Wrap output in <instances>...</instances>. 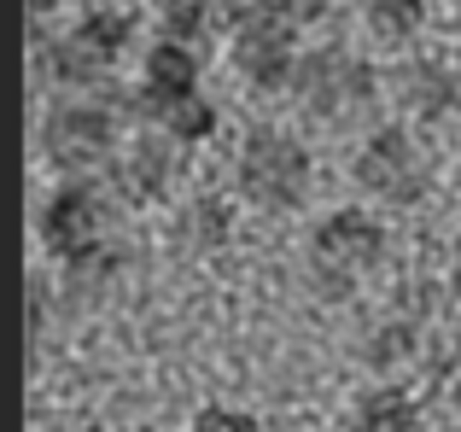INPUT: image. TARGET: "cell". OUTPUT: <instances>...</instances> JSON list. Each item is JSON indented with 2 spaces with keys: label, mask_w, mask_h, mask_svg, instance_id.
<instances>
[{
  "label": "cell",
  "mask_w": 461,
  "mask_h": 432,
  "mask_svg": "<svg viewBox=\"0 0 461 432\" xmlns=\"http://www.w3.org/2000/svg\"><path fill=\"white\" fill-rule=\"evenodd\" d=\"M59 6H65V0H30V12H35V18H53Z\"/></svg>",
  "instance_id": "d6986e66"
},
{
  "label": "cell",
  "mask_w": 461,
  "mask_h": 432,
  "mask_svg": "<svg viewBox=\"0 0 461 432\" xmlns=\"http://www.w3.org/2000/svg\"><path fill=\"white\" fill-rule=\"evenodd\" d=\"M420 345H427V333H420V310H392L385 321L368 328V339H362V363H368L374 374H392V368L415 363Z\"/></svg>",
  "instance_id": "9a60e30c"
},
{
  "label": "cell",
  "mask_w": 461,
  "mask_h": 432,
  "mask_svg": "<svg viewBox=\"0 0 461 432\" xmlns=\"http://www.w3.org/2000/svg\"><path fill=\"white\" fill-rule=\"evenodd\" d=\"M357 18H362V30H368L374 47H385V53H409V47L427 35L432 0H357Z\"/></svg>",
  "instance_id": "7c38bea8"
},
{
  "label": "cell",
  "mask_w": 461,
  "mask_h": 432,
  "mask_svg": "<svg viewBox=\"0 0 461 432\" xmlns=\"http://www.w3.org/2000/svg\"><path fill=\"white\" fill-rule=\"evenodd\" d=\"M176 239H181L187 251H216V246H228V239H234V205H228V199H216V194L193 199V205L176 216Z\"/></svg>",
  "instance_id": "2e32d148"
},
{
  "label": "cell",
  "mask_w": 461,
  "mask_h": 432,
  "mask_svg": "<svg viewBox=\"0 0 461 432\" xmlns=\"http://www.w3.org/2000/svg\"><path fill=\"white\" fill-rule=\"evenodd\" d=\"M251 0H164V35L187 47H211L216 35L228 41V30L240 23Z\"/></svg>",
  "instance_id": "4fadbf2b"
},
{
  "label": "cell",
  "mask_w": 461,
  "mask_h": 432,
  "mask_svg": "<svg viewBox=\"0 0 461 432\" xmlns=\"http://www.w3.org/2000/svg\"><path fill=\"white\" fill-rule=\"evenodd\" d=\"M181 140H169L164 129H140L135 140H123L112 164V194L123 205H164L181 182Z\"/></svg>",
  "instance_id": "30bf717a"
},
{
  "label": "cell",
  "mask_w": 461,
  "mask_h": 432,
  "mask_svg": "<svg viewBox=\"0 0 461 432\" xmlns=\"http://www.w3.org/2000/svg\"><path fill=\"white\" fill-rule=\"evenodd\" d=\"M392 100H397V117L415 129H432V123H450L461 112V76L450 58H432V53H403L392 70Z\"/></svg>",
  "instance_id": "8fae6325"
},
{
  "label": "cell",
  "mask_w": 461,
  "mask_h": 432,
  "mask_svg": "<svg viewBox=\"0 0 461 432\" xmlns=\"http://www.w3.org/2000/svg\"><path fill=\"white\" fill-rule=\"evenodd\" d=\"M140 35V12L129 0H88L70 23L35 35V76L59 94H94Z\"/></svg>",
  "instance_id": "7a4b0ae2"
},
{
  "label": "cell",
  "mask_w": 461,
  "mask_h": 432,
  "mask_svg": "<svg viewBox=\"0 0 461 432\" xmlns=\"http://www.w3.org/2000/svg\"><path fill=\"white\" fill-rule=\"evenodd\" d=\"M456 182H461V147H456Z\"/></svg>",
  "instance_id": "44dd1931"
},
{
  "label": "cell",
  "mask_w": 461,
  "mask_h": 432,
  "mask_svg": "<svg viewBox=\"0 0 461 432\" xmlns=\"http://www.w3.org/2000/svg\"><path fill=\"white\" fill-rule=\"evenodd\" d=\"M350 182L385 211H415V205L432 199V182H438V176H432V152H427V140H420V129L403 123V117H392V123H374L368 135L357 140V152H350Z\"/></svg>",
  "instance_id": "8992f818"
},
{
  "label": "cell",
  "mask_w": 461,
  "mask_h": 432,
  "mask_svg": "<svg viewBox=\"0 0 461 432\" xmlns=\"http://www.w3.org/2000/svg\"><path fill=\"white\" fill-rule=\"evenodd\" d=\"M123 152V112L94 94H59L41 117V158L59 176H94L112 170Z\"/></svg>",
  "instance_id": "52a82bcc"
},
{
  "label": "cell",
  "mask_w": 461,
  "mask_h": 432,
  "mask_svg": "<svg viewBox=\"0 0 461 432\" xmlns=\"http://www.w3.org/2000/svg\"><path fill=\"white\" fill-rule=\"evenodd\" d=\"M187 432H263V421L251 410H240V403H204Z\"/></svg>",
  "instance_id": "e0dca14e"
},
{
  "label": "cell",
  "mask_w": 461,
  "mask_h": 432,
  "mask_svg": "<svg viewBox=\"0 0 461 432\" xmlns=\"http://www.w3.org/2000/svg\"><path fill=\"white\" fill-rule=\"evenodd\" d=\"M228 65L251 94H286L304 65V23L286 18L275 0H251L228 30Z\"/></svg>",
  "instance_id": "ba28073f"
},
{
  "label": "cell",
  "mask_w": 461,
  "mask_h": 432,
  "mask_svg": "<svg viewBox=\"0 0 461 432\" xmlns=\"http://www.w3.org/2000/svg\"><path fill=\"white\" fill-rule=\"evenodd\" d=\"M345 432H420V403L397 380H380V386L357 392V403L345 415Z\"/></svg>",
  "instance_id": "5bb4252c"
},
{
  "label": "cell",
  "mask_w": 461,
  "mask_h": 432,
  "mask_svg": "<svg viewBox=\"0 0 461 432\" xmlns=\"http://www.w3.org/2000/svg\"><path fill=\"white\" fill-rule=\"evenodd\" d=\"M275 6H281L286 18H298L304 30H315V23H327L339 12V0H275Z\"/></svg>",
  "instance_id": "ac0fdd59"
},
{
  "label": "cell",
  "mask_w": 461,
  "mask_h": 432,
  "mask_svg": "<svg viewBox=\"0 0 461 432\" xmlns=\"http://www.w3.org/2000/svg\"><path fill=\"white\" fill-rule=\"evenodd\" d=\"M117 205L123 199L105 194L94 176H59L41 199V216H35V239L41 251L65 269L70 292H105V286L123 274L129 251L117 246Z\"/></svg>",
  "instance_id": "6da1fadb"
},
{
  "label": "cell",
  "mask_w": 461,
  "mask_h": 432,
  "mask_svg": "<svg viewBox=\"0 0 461 432\" xmlns=\"http://www.w3.org/2000/svg\"><path fill=\"white\" fill-rule=\"evenodd\" d=\"M234 194L263 216H293L315 194V152L281 123H251L234 147Z\"/></svg>",
  "instance_id": "3957f363"
},
{
  "label": "cell",
  "mask_w": 461,
  "mask_h": 432,
  "mask_svg": "<svg viewBox=\"0 0 461 432\" xmlns=\"http://www.w3.org/2000/svg\"><path fill=\"white\" fill-rule=\"evenodd\" d=\"M286 94H293L298 117H310V123H321V129H345V123H357V117L374 112V100H380V70H374V58L357 53V47L321 41V47H304V65H298V76H293Z\"/></svg>",
  "instance_id": "5b68a950"
},
{
  "label": "cell",
  "mask_w": 461,
  "mask_h": 432,
  "mask_svg": "<svg viewBox=\"0 0 461 432\" xmlns=\"http://www.w3.org/2000/svg\"><path fill=\"white\" fill-rule=\"evenodd\" d=\"M450 274L461 281V234H456V246H450Z\"/></svg>",
  "instance_id": "ffe728a7"
},
{
  "label": "cell",
  "mask_w": 461,
  "mask_h": 432,
  "mask_svg": "<svg viewBox=\"0 0 461 432\" xmlns=\"http://www.w3.org/2000/svg\"><path fill=\"white\" fill-rule=\"evenodd\" d=\"M199 70H204L199 65V47L158 35L147 53H140V82H135V94H129V112H135L140 123H158L169 105L204 94V76H199Z\"/></svg>",
  "instance_id": "9c48e42d"
},
{
  "label": "cell",
  "mask_w": 461,
  "mask_h": 432,
  "mask_svg": "<svg viewBox=\"0 0 461 432\" xmlns=\"http://www.w3.org/2000/svg\"><path fill=\"white\" fill-rule=\"evenodd\" d=\"M392 251V228L362 205H339L327 216H315L310 239H304V274L321 298H350Z\"/></svg>",
  "instance_id": "277c9868"
}]
</instances>
